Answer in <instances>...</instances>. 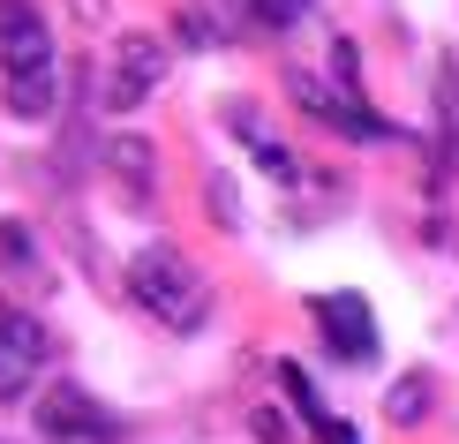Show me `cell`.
<instances>
[{"mask_svg": "<svg viewBox=\"0 0 459 444\" xmlns=\"http://www.w3.org/2000/svg\"><path fill=\"white\" fill-rule=\"evenodd\" d=\"M106 166L128 173V196L136 204H151V173H159V159H151V144L136 136V128H113L106 136Z\"/></svg>", "mask_w": 459, "mask_h": 444, "instance_id": "cell-9", "label": "cell"}, {"mask_svg": "<svg viewBox=\"0 0 459 444\" xmlns=\"http://www.w3.org/2000/svg\"><path fill=\"white\" fill-rule=\"evenodd\" d=\"M38 430L53 444H121V414H106L83 384H61V392L38 399Z\"/></svg>", "mask_w": 459, "mask_h": 444, "instance_id": "cell-5", "label": "cell"}, {"mask_svg": "<svg viewBox=\"0 0 459 444\" xmlns=\"http://www.w3.org/2000/svg\"><path fill=\"white\" fill-rule=\"evenodd\" d=\"M309 317H316V332H324V346H332L347 370H361V361H377V317H369V301L361 294H316L309 301Z\"/></svg>", "mask_w": 459, "mask_h": 444, "instance_id": "cell-6", "label": "cell"}, {"mask_svg": "<svg viewBox=\"0 0 459 444\" xmlns=\"http://www.w3.org/2000/svg\"><path fill=\"white\" fill-rule=\"evenodd\" d=\"M53 83H61V61H53V30L38 0H0V91H8L15 121H46Z\"/></svg>", "mask_w": 459, "mask_h": 444, "instance_id": "cell-1", "label": "cell"}, {"mask_svg": "<svg viewBox=\"0 0 459 444\" xmlns=\"http://www.w3.org/2000/svg\"><path fill=\"white\" fill-rule=\"evenodd\" d=\"M226 128L241 136V151H248L264 173H272V181H294V159H286V151L264 136V113H256V106H226Z\"/></svg>", "mask_w": 459, "mask_h": 444, "instance_id": "cell-8", "label": "cell"}, {"mask_svg": "<svg viewBox=\"0 0 459 444\" xmlns=\"http://www.w3.org/2000/svg\"><path fill=\"white\" fill-rule=\"evenodd\" d=\"M0 257H8V264H30V257H38V248H30V226H23V219H0Z\"/></svg>", "mask_w": 459, "mask_h": 444, "instance_id": "cell-12", "label": "cell"}, {"mask_svg": "<svg viewBox=\"0 0 459 444\" xmlns=\"http://www.w3.org/2000/svg\"><path fill=\"white\" fill-rule=\"evenodd\" d=\"M256 437H264V444H286V430H279V414H272V407H256Z\"/></svg>", "mask_w": 459, "mask_h": 444, "instance_id": "cell-14", "label": "cell"}, {"mask_svg": "<svg viewBox=\"0 0 459 444\" xmlns=\"http://www.w3.org/2000/svg\"><path fill=\"white\" fill-rule=\"evenodd\" d=\"M159 75H166V46H159V38H143V30H128L121 53H113V68H106V91H99L106 113H113V121H121V113H136L143 91L159 83Z\"/></svg>", "mask_w": 459, "mask_h": 444, "instance_id": "cell-7", "label": "cell"}, {"mask_svg": "<svg viewBox=\"0 0 459 444\" xmlns=\"http://www.w3.org/2000/svg\"><path fill=\"white\" fill-rule=\"evenodd\" d=\"M286 392H294V407L309 414V430H316L324 444H361L347 414H332V407H316V392H309V377H301V361H286Z\"/></svg>", "mask_w": 459, "mask_h": 444, "instance_id": "cell-10", "label": "cell"}, {"mask_svg": "<svg viewBox=\"0 0 459 444\" xmlns=\"http://www.w3.org/2000/svg\"><path fill=\"white\" fill-rule=\"evenodd\" d=\"M332 61H339L332 75H316V68H286V91H294V99L309 106V113H324L339 136L385 144V136H392V121H385V113H377V106L354 91V46H347V38H332Z\"/></svg>", "mask_w": 459, "mask_h": 444, "instance_id": "cell-3", "label": "cell"}, {"mask_svg": "<svg viewBox=\"0 0 459 444\" xmlns=\"http://www.w3.org/2000/svg\"><path fill=\"white\" fill-rule=\"evenodd\" d=\"M248 8H256L272 30H286V23H301V15H309V0H248Z\"/></svg>", "mask_w": 459, "mask_h": 444, "instance_id": "cell-13", "label": "cell"}, {"mask_svg": "<svg viewBox=\"0 0 459 444\" xmlns=\"http://www.w3.org/2000/svg\"><path fill=\"white\" fill-rule=\"evenodd\" d=\"M46 361H53L46 324L23 317V309H0V407H15V399L46 377Z\"/></svg>", "mask_w": 459, "mask_h": 444, "instance_id": "cell-4", "label": "cell"}, {"mask_svg": "<svg viewBox=\"0 0 459 444\" xmlns=\"http://www.w3.org/2000/svg\"><path fill=\"white\" fill-rule=\"evenodd\" d=\"M422 407H429V384H422V377H399V384H392V422H414Z\"/></svg>", "mask_w": 459, "mask_h": 444, "instance_id": "cell-11", "label": "cell"}, {"mask_svg": "<svg viewBox=\"0 0 459 444\" xmlns=\"http://www.w3.org/2000/svg\"><path fill=\"white\" fill-rule=\"evenodd\" d=\"M121 279H128V301H143L166 332H204L212 324V279L181 248H136Z\"/></svg>", "mask_w": 459, "mask_h": 444, "instance_id": "cell-2", "label": "cell"}]
</instances>
